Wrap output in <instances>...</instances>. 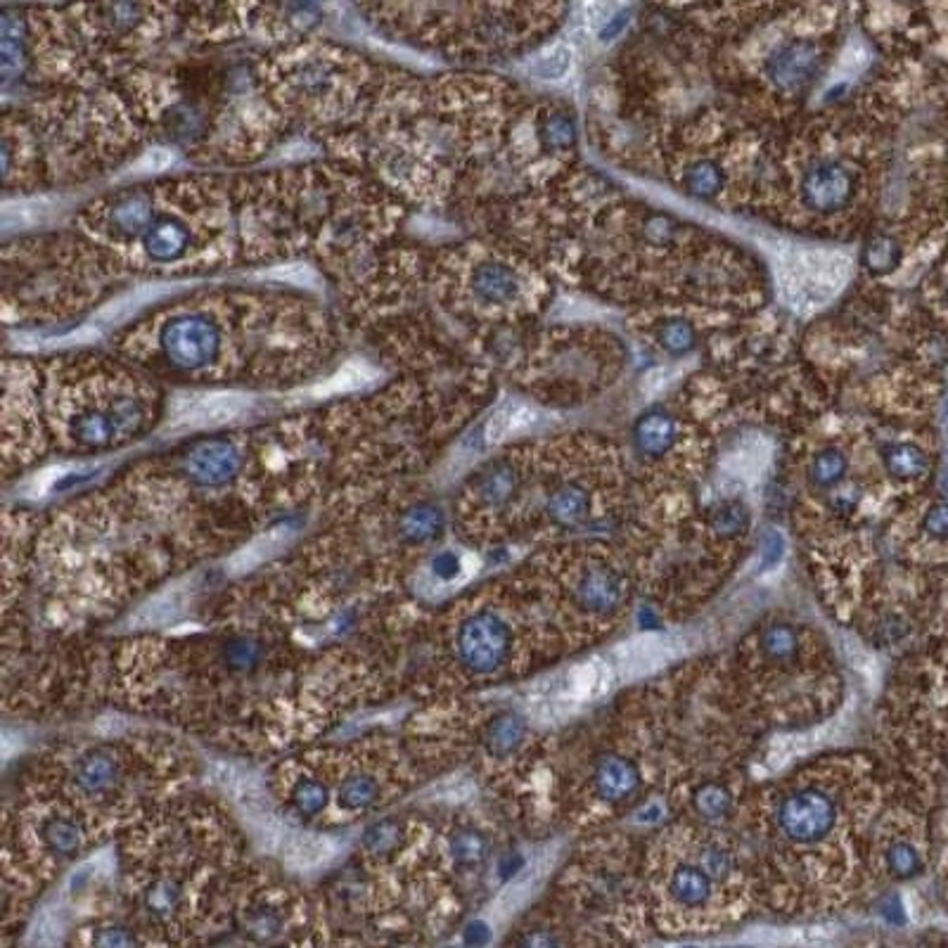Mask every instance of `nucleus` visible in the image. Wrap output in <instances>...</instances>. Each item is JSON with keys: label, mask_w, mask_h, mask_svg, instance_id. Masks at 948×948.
<instances>
[{"label": "nucleus", "mask_w": 948, "mask_h": 948, "mask_svg": "<svg viewBox=\"0 0 948 948\" xmlns=\"http://www.w3.org/2000/svg\"><path fill=\"white\" fill-rule=\"evenodd\" d=\"M858 171L847 159H813L799 176V202L816 216H832L849 209L858 195Z\"/></svg>", "instance_id": "1"}, {"label": "nucleus", "mask_w": 948, "mask_h": 948, "mask_svg": "<svg viewBox=\"0 0 948 948\" xmlns=\"http://www.w3.org/2000/svg\"><path fill=\"white\" fill-rule=\"evenodd\" d=\"M823 55L825 50L816 38H787L766 57V81L783 95L804 93L821 74Z\"/></svg>", "instance_id": "2"}, {"label": "nucleus", "mask_w": 948, "mask_h": 948, "mask_svg": "<svg viewBox=\"0 0 948 948\" xmlns=\"http://www.w3.org/2000/svg\"><path fill=\"white\" fill-rule=\"evenodd\" d=\"M458 650L463 662L474 671L498 669L510 650L508 626L496 614H474L460 629Z\"/></svg>", "instance_id": "3"}, {"label": "nucleus", "mask_w": 948, "mask_h": 948, "mask_svg": "<svg viewBox=\"0 0 948 948\" xmlns=\"http://www.w3.org/2000/svg\"><path fill=\"white\" fill-rule=\"evenodd\" d=\"M780 828L794 842L811 844L823 839L835 825V806L818 790H802L780 806Z\"/></svg>", "instance_id": "4"}, {"label": "nucleus", "mask_w": 948, "mask_h": 948, "mask_svg": "<svg viewBox=\"0 0 948 948\" xmlns=\"http://www.w3.org/2000/svg\"><path fill=\"white\" fill-rule=\"evenodd\" d=\"M247 408L249 403L245 396L240 394H207L185 403L171 422H174V427L178 429L219 427L240 418Z\"/></svg>", "instance_id": "5"}, {"label": "nucleus", "mask_w": 948, "mask_h": 948, "mask_svg": "<svg viewBox=\"0 0 948 948\" xmlns=\"http://www.w3.org/2000/svg\"><path fill=\"white\" fill-rule=\"evenodd\" d=\"M579 602L588 612L607 614L624 600V581L610 567H593L579 581Z\"/></svg>", "instance_id": "6"}, {"label": "nucleus", "mask_w": 948, "mask_h": 948, "mask_svg": "<svg viewBox=\"0 0 948 948\" xmlns=\"http://www.w3.org/2000/svg\"><path fill=\"white\" fill-rule=\"evenodd\" d=\"M678 439V425L674 415L666 411H650L633 425V441L645 458H662L671 451Z\"/></svg>", "instance_id": "7"}, {"label": "nucleus", "mask_w": 948, "mask_h": 948, "mask_svg": "<svg viewBox=\"0 0 948 948\" xmlns=\"http://www.w3.org/2000/svg\"><path fill=\"white\" fill-rule=\"evenodd\" d=\"M190 602V593L188 588L183 586H174L166 588L159 595H155L152 600H147L140 610L131 617V626L136 629H159V626L171 624L181 617L185 607Z\"/></svg>", "instance_id": "8"}, {"label": "nucleus", "mask_w": 948, "mask_h": 948, "mask_svg": "<svg viewBox=\"0 0 948 948\" xmlns=\"http://www.w3.org/2000/svg\"><path fill=\"white\" fill-rule=\"evenodd\" d=\"M638 787V771L631 761L621 757H607L595 768V790L607 802H621L631 797Z\"/></svg>", "instance_id": "9"}, {"label": "nucleus", "mask_w": 948, "mask_h": 948, "mask_svg": "<svg viewBox=\"0 0 948 948\" xmlns=\"http://www.w3.org/2000/svg\"><path fill=\"white\" fill-rule=\"evenodd\" d=\"M885 470L899 482H915L930 470V456L913 441H892L882 453Z\"/></svg>", "instance_id": "10"}, {"label": "nucleus", "mask_w": 948, "mask_h": 948, "mask_svg": "<svg viewBox=\"0 0 948 948\" xmlns=\"http://www.w3.org/2000/svg\"><path fill=\"white\" fill-rule=\"evenodd\" d=\"M290 538H292V531L287 527H275L271 531H266V534L254 538L249 546L242 548L240 553L230 560V569H233L235 574L252 572V569L259 567L261 562L271 560L275 553H280V550L290 543Z\"/></svg>", "instance_id": "11"}, {"label": "nucleus", "mask_w": 948, "mask_h": 948, "mask_svg": "<svg viewBox=\"0 0 948 948\" xmlns=\"http://www.w3.org/2000/svg\"><path fill=\"white\" fill-rule=\"evenodd\" d=\"M548 512L562 527H576V524L586 522L588 515H591V496H588L584 486L565 484L550 496Z\"/></svg>", "instance_id": "12"}, {"label": "nucleus", "mask_w": 948, "mask_h": 948, "mask_svg": "<svg viewBox=\"0 0 948 948\" xmlns=\"http://www.w3.org/2000/svg\"><path fill=\"white\" fill-rule=\"evenodd\" d=\"M683 188L697 200H714L726 188V174L714 159H697L685 169Z\"/></svg>", "instance_id": "13"}, {"label": "nucleus", "mask_w": 948, "mask_h": 948, "mask_svg": "<svg viewBox=\"0 0 948 948\" xmlns=\"http://www.w3.org/2000/svg\"><path fill=\"white\" fill-rule=\"evenodd\" d=\"M332 854L330 842L320 835H309V832H294L290 839H287L283 856L287 858V863L297 868H313L318 863L328 861Z\"/></svg>", "instance_id": "14"}, {"label": "nucleus", "mask_w": 948, "mask_h": 948, "mask_svg": "<svg viewBox=\"0 0 948 948\" xmlns=\"http://www.w3.org/2000/svg\"><path fill=\"white\" fill-rule=\"evenodd\" d=\"M669 892L683 906H700V903L709 899L711 880L702 868L681 866L671 875Z\"/></svg>", "instance_id": "15"}, {"label": "nucleus", "mask_w": 948, "mask_h": 948, "mask_svg": "<svg viewBox=\"0 0 948 948\" xmlns=\"http://www.w3.org/2000/svg\"><path fill=\"white\" fill-rule=\"evenodd\" d=\"M899 259H901L899 242H896L894 237L887 235V233H877V235L870 237V240L866 242V247H863V254H861L863 266H866L868 271L875 273V275L892 273L896 268V264H899Z\"/></svg>", "instance_id": "16"}, {"label": "nucleus", "mask_w": 948, "mask_h": 948, "mask_svg": "<svg viewBox=\"0 0 948 948\" xmlns=\"http://www.w3.org/2000/svg\"><path fill=\"white\" fill-rule=\"evenodd\" d=\"M531 420H534V413H531L529 406H524V403H505L503 408H498V411L493 413L489 425H486V439H489L491 444L508 439L515 432L527 427Z\"/></svg>", "instance_id": "17"}, {"label": "nucleus", "mask_w": 948, "mask_h": 948, "mask_svg": "<svg viewBox=\"0 0 948 948\" xmlns=\"http://www.w3.org/2000/svg\"><path fill=\"white\" fill-rule=\"evenodd\" d=\"M844 472H847V456L835 446L823 448V451L811 460L809 467L811 482L821 486V489H828V486L842 482Z\"/></svg>", "instance_id": "18"}, {"label": "nucleus", "mask_w": 948, "mask_h": 948, "mask_svg": "<svg viewBox=\"0 0 948 948\" xmlns=\"http://www.w3.org/2000/svg\"><path fill=\"white\" fill-rule=\"evenodd\" d=\"M524 738V723L517 719V716L505 714L501 719L493 721V726L489 728V735H486V745L496 757H505L510 754L512 749L520 745Z\"/></svg>", "instance_id": "19"}, {"label": "nucleus", "mask_w": 948, "mask_h": 948, "mask_svg": "<svg viewBox=\"0 0 948 948\" xmlns=\"http://www.w3.org/2000/svg\"><path fill=\"white\" fill-rule=\"evenodd\" d=\"M114 761L102 752H91L86 759H81L79 771H76V778H79V785L83 790H102L114 780Z\"/></svg>", "instance_id": "20"}, {"label": "nucleus", "mask_w": 948, "mask_h": 948, "mask_svg": "<svg viewBox=\"0 0 948 948\" xmlns=\"http://www.w3.org/2000/svg\"><path fill=\"white\" fill-rule=\"evenodd\" d=\"M373 380V370L363 363H351L347 368H342L339 373L330 377L328 382L320 384L316 389L318 396H337V394H349L354 389H361L363 384H368Z\"/></svg>", "instance_id": "21"}, {"label": "nucleus", "mask_w": 948, "mask_h": 948, "mask_svg": "<svg viewBox=\"0 0 948 948\" xmlns=\"http://www.w3.org/2000/svg\"><path fill=\"white\" fill-rule=\"evenodd\" d=\"M695 337L697 335H695L693 323H688V320H681V318L664 320V323L657 328V342L674 356H681L685 354V351L693 349Z\"/></svg>", "instance_id": "22"}, {"label": "nucleus", "mask_w": 948, "mask_h": 948, "mask_svg": "<svg viewBox=\"0 0 948 948\" xmlns=\"http://www.w3.org/2000/svg\"><path fill=\"white\" fill-rule=\"evenodd\" d=\"M666 655H669V643H666L664 638H640L629 645L626 664H629L631 669L645 671L662 662Z\"/></svg>", "instance_id": "23"}, {"label": "nucleus", "mask_w": 948, "mask_h": 948, "mask_svg": "<svg viewBox=\"0 0 948 948\" xmlns=\"http://www.w3.org/2000/svg\"><path fill=\"white\" fill-rule=\"evenodd\" d=\"M761 645H764V652L771 659H778V662H787L797 655L799 640L797 633H794L790 626H771L761 638Z\"/></svg>", "instance_id": "24"}, {"label": "nucleus", "mask_w": 948, "mask_h": 948, "mask_svg": "<svg viewBox=\"0 0 948 948\" xmlns=\"http://www.w3.org/2000/svg\"><path fill=\"white\" fill-rule=\"evenodd\" d=\"M375 797L377 785L368 775H354V778H349L347 783L342 785V790H339V804H344L347 809H363V806L373 804Z\"/></svg>", "instance_id": "25"}, {"label": "nucleus", "mask_w": 948, "mask_h": 948, "mask_svg": "<svg viewBox=\"0 0 948 948\" xmlns=\"http://www.w3.org/2000/svg\"><path fill=\"white\" fill-rule=\"evenodd\" d=\"M747 524V512L740 503H723L711 515V527L719 536H738Z\"/></svg>", "instance_id": "26"}, {"label": "nucleus", "mask_w": 948, "mask_h": 948, "mask_svg": "<svg viewBox=\"0 0 948 948\" xmlns=\"http://www.w3.org/2000/svg\"><path fill=\"white\" fill-rule=\"evenodd\" d=\"M887 866L896 877H913L920 870V856L908 842H896L887 851Z\"/></svg>", "instance_id": "27"}, {"label": "nucleus", "mask_w": 948, "mask_h": 948, "mask_svg": "<svg viewBox=\"0 0 948 948\" xmlns=\"http://www.w3.org/2000/svg\"><path fill=\"white\" fill-rule=\"evenodd\" d=\"M695 806L700 809L704 818H721L728 811V792L719 785H704L700 792L695 794Z\"/></svg>", "instance_id": "28"}, {"label": "nucleus", "mask_w": 948, "mask_h": 948, "mask_svg": "<svg viewBox=\"0 0 948 948\" xmlns=\"http://www.w3.org/2000/svg\"><path fill=\"white\" fill-rule=\"evenodd\" d=\"M486 839L474 830H463L453 839V856L460 863H479L486 856Z\"/></svg>", "instance_id": "29"}, {"label": "nucleus", "mask_w": 948, "mask_h": 948, "mask_svg": "<svg viewBox=\"0 0 948 948\" xmlns=\"http://www.w3.org/2000/svg\"><path fill=\"white\" fill-rule=\"evenodd\" d=\"M46 842L57 854H72V851L79 847L81 835L79 830H76V825L67 821H53L46 828Z\"/></svg>", "instance_id": "30"}, {"label": "nucleus", "mask_w": 948, "mask_h": 948, "mask_svg": "<svg viewBox=\"0 0 948 948\" xmlns=\"http://www.w3.org/2000/svg\"><path fill=\"white\" fill-rule=\"evenodd\" d=\"M569 64H572V50L557 46L536 62L534 72L541 76V79H560V76L567 74Z\"/></svg>", "instance_id": "31"}, {"label": "nucleus", "mask_w": 948, "mask_h": 948, "mask_svg": "<svg viewBox=\"0 0 948 948\" xmlns=\"http://www.w3.org/2000/svg\"><path fill=\"white\" fill-rule=\"evenodd\" d=\"M325 799H328V792L325 787L318 783V780H304V783L297 785L294 790V802H297L299 811L304 813H316L325 806Z\"/></svg>", "instance_id": "32"}, {"label": "nucleus", "mask_w": 948, "mask_h": 948, "mask_svg": "<svg viewBox=\"0 0 948 948\" xmlns=\"http://www.w3.org/2000/svg\"><path fill=\"white\" fill-rule=\"evenodd\" d=\"M93 948H138V939L126 927L110 925L93 934Z\"/></svg>", "instance_id": "33"}, {"label": "nucleus", "mask_w": 948, "mask_h": 948, "mask_svg": "<svg viewBox=\"0 0 948 948\" xmlns=\"http://www.w3.org/2000/svg\"><path fill=\"white\" fill-rule=\"evenodd\" d=\"M176 901H178V892L171 882H157V885L150 889V894H147V906H150V911H155L159 915L169 913L171 908L176 906Z\"/></svg>", "instance_id": "34"}, {"label": "nucleus", "mask_w": 948, "mask_h": 948, "mask_svg": "<svg viewBox=\"0 0 948 948\" xmlns=\"http://www.w3.org/2000/svg\"><path fill=\"white\" fill-rule=\"evenodd\" d=\"M925 531L937 541H948V503L932 505L925 515Z\"/></svg>", "instance_id": "35"}, {"label": "nucleus", "mask_w": 948, "mask_h": 948, "mask_svg": "<svg viewBox=\"0 0 948 948\" xmlns=\"http://www.w3.org/2000/svg\"><path fill=\"white\" fill-rule=\"evenodd\" d=\"M463 572H465L463 557H458L456 553H444L432 562V574L441 581H456Z\"/></svg>", "instance_id": "36"}, {"label": "nucleus", "mask_w": 948, "mask_h": 948, "mask_svg": "<svg viewBox=\"0 0 948 948\" xmlns=\"http://www.w3.org/2000/svg\"><path fill=\"white\" fill-rule=\"evenodd\" d=\"M396 839H399V828H396L394 823H382V825H375V828L368 832L365 842H368L370 849L382 851V849L392 847Z\"/></svg>", "instance_id": "37"}, {"label": "nucleus", "mask_w": 948, "mask_h": 948, "mask_svg": "<svg viewBox=\"0 0 948 948\" xmlns=\"http://www.w3.org/2000/svg\"><path fill=\"white\" fill-rule=\"evenodd\" d=\"M702 870L709 877H726L730 873V861L721 849L709 847L702 854Z\"/></svg>", "instance_id": "38"}, {"label": "nucleus", "mask_w": 948, "mask_h": 948, "mask_svg": "<svg viewBox=\"0 0 948 948\" xmlns=\"http://www.w3.org/2000/svg\"><path fill=\"white\" fill-rule=\"evenodd\" d=\"M489 937H491V930L484 920H474L472 925L465 930V941L470 946H484L486 941H489Z\"/></svg>", "instance_id": "39"}, {"label": "nucleus", "mask_w": 948, "mask_h": 948, "mask_svg": "<svg viewBox=\"0 0 948 948\" xmlns=\"http://www.w3.org/2000/svg\"><path fill=\"white\" fill-rule=\"evenodd\" d=\"M254 657H256V650L249 640H240V643H235L233 648H230V659H233L237 666L252 664Z\"/></svg>", "instance_id": "40"}, {"label": "nucleus", "mask_w": 948, "mask_h": 948, "mask_svg": "<svg viewBox=\"0 0 948 948\" xmlns=\"http://www.w3.org/2000/svg\"><path fill=\"white\" fill-rule=\"evenodd\" d=\"M166 164H171V157L166 155L164 150H157V152H150V155H145L143 159H140L138 169L140 171H159V169H164Z\"/></svg>", "instance_id": "41"}, {"label": "nucleus", "mask_w": 948, "mask_h": 948, "mask_svg": "<svg viewBox=\"0 0 948 948\" xmlns=\"http://www.w3.org/2000/svg\"><path fill=\"white\" fill-rule=\"evenodd\" d=\"M520 948H555V944H553V939L548 937V934L536 932V934H531V937L524 939Z\"/></svg>", "instance_id": "42"}, {"label": "nucleus", "mask_w": 948, "mask_h": 948, "mask_svg": "<svg viewBox=\"0 0 948 948\" xmlns=\"http://www.w3.org/2000/svg\"><path fill=\"white\" fill-rule=\"evenodd\" d=\"M278 948H285V946H278Z\"/></svg>", "instance_id": "43"}]
</instances>
